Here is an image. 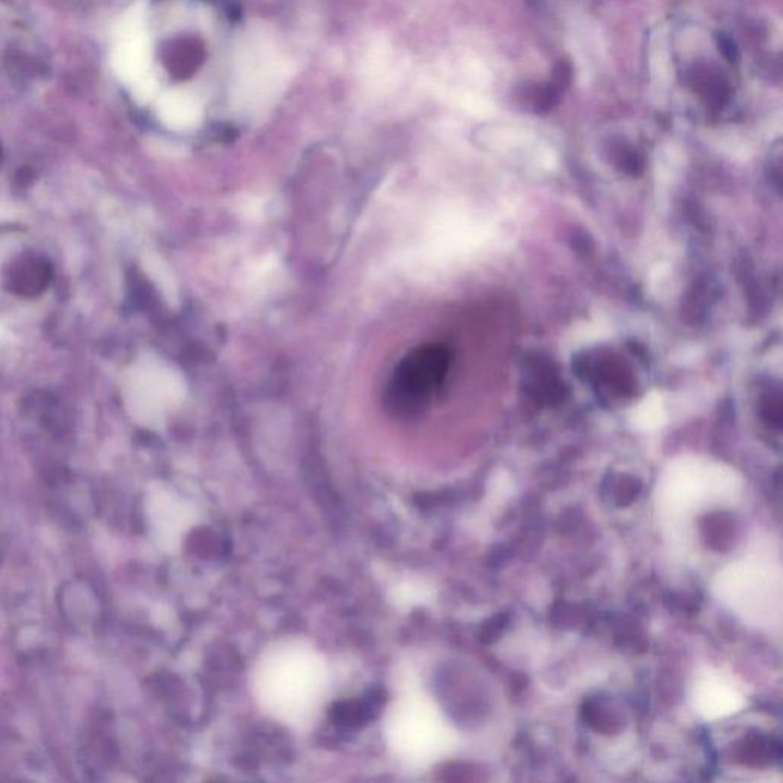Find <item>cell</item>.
Instances as JSON below:
<instances>
[{
    "label": "cell",
    "instance_id": "1",
    "mask_svg": "<svg viewBox=\"0 0 783 783\" xmlns=\"http://www.w3.org/2000/svg\"><path fill=\"white\" fill-rule=\"evenodd\" d=\"M713 592L745 625L778 629L783 612V572L778 558L756 551L718 572Z\"/></svg>",
    "mask_w": 783,
    "mask_h": 783
},
{
    "label": "cell",
    "instance_id": "2",
    "mask_svg": "<svg viewBox=\"0 0 783 783\" xmlns=\"http://www.w3.org/2000/svg\"><path fill=\"white\" fill-rule=\"evenodd\" d=\"M739 491V479L730 471L688 464L670 471L661 481L657 507L670 519H679L699 509L733 504Z\"/></svg>",
    "mask_w": 783,
    "mask_h": 783
},
{
    "label": "cell",
    "instance_id": "3",
    "mask_svg": "<svg viewBox=\"0 0 783 783\" xmlns=\"http://www.w3.org/2000/svg\"><path fill=\"white\" fill-rule=\"evenodd\" d=\"M450 367V352L442 345H424L410 352L395 370L386 403L397 415L423 410L441 389Z\"/></svg>",
    "mask_w": 783,
    "mask_h": 783
},
{
    "label": "cell",
    "instance_id": "4",
    "mask_svg": "<svg viewBox=\"0 0 783 783\" xmlns=\"http://www.w3.org/2000/svg\"><path fill=\"white\" fill-rule=\"evenodd\" d=\"M690 697L693 708L707 721L736 715L745 706L744 695L735 681L717 670L701 673L693 684Z\"/></svg>",
    "mask_w": 783,
    "mask_h": 783
},
{
    "label": "cell",
    "instance_id": "5",
    "mask_svg": "<svg viewBox=\"0 0 783 783\" xmlns=\"http://www.w3.org/2000/svg\"><path fill=\"white\" fill-rule=\"evenodd\" d=\"M206 55V45L197 37L187 35L174 40L167 51L168 71L178 80H187L199 71Z\"/></svg>",
    "mask_w": 783,
    "mask_h": 783
},
{
    "label": "cell",
    "instance_id": "6",
    "mask_svg": "<svg viewBox=\"0 0 783 783\" xmlns=\"http://www.w3.org/2000/svg\"><path fill=\"white\" fill-rule=\"evenodd\" d=\"M562 91L549 82L547 85L527 83L516 92V100L534 114H547L557 106Z\"/></svg>",
    "mask_w": 783,
    "mask_h": 783
},
{
    "label": "cell",
    "instance_id": "7",
    "mask_svg": "<svg viewBox=\"0 0 783 783\" xmlns=\"http://www.w3.org/2000/svg\"><path fill=\"white\" fill-rule=\"evenodd\" d=\"M51 279V268L40 260H29L17 268L13 276V285L22 294L39 293Z\"/></svg>",
    "mask_w": 783,
    "mask_h": 783
},
{
    "label": "cell",
    "instance_id": "8",
    "mask_svg": "<svg viewBox=\"0 0 783 783\" xmlns=\"http://www.w3.org/2000/svg\"><path fill=\"white\" fill-rule=\"evenodd\" d=\"M572 82V66L571 63L567 62V60H560V62L556 65L554 67L553 74V83L554 86L560 89L563 92V89H567Z\"/></svg>",
    "mask_w": 783,
    "mask_h": 783
},
{
    "label": "cell",
    "instance_id": "9",
    "mask_svg": "<svg viewBox=\"0 0 783 783\" xmlns=\"http://www.w3.org/2000/svg\"><path fill=\"white\" fill-rule=\"evenodd\" d=\"M718 46L721 51L722 55L730 63H736L739 60V49L736 45L735 40L728 34L721 33L718 35Z\"/></svg>",
    "mask_w": 783,
    "mask_h": 783
}]
</instances>
